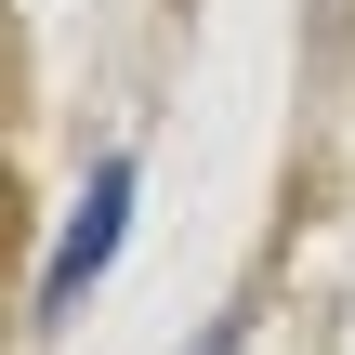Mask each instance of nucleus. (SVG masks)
Returning <instances> with one entry per match:
<instances>
[{
  "instance_id": "f257e3e1",
  "label": "nucleus",
  "mask_w": 355,
  "mask_h": 355,
  "mask_svg": "<svg viewBox=\"0 0 355 355\" xmlns=\"http://www.w3.org/2000/svg\"><path fill=\"white\" fill-rule=\"evenodd\" d=\"M119 224H132V158H105V171H92V198H79V224H66L53 277H40V316H79V290L119 263Z\"/></svg>"
}]
</instances>
